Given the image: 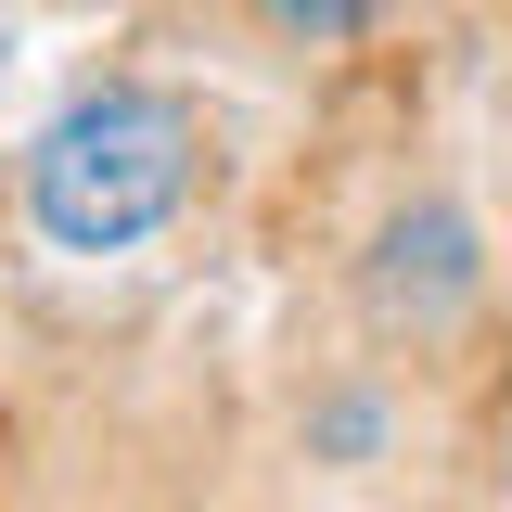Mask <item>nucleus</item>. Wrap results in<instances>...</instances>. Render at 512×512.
<instances>
[{
  "instance_id": "f257e3e1",
  "label": "nucleus",
  "mask_w": 512,
  "mask_h": 512,
  "mask_svg": "<svg viewBox=\"0 0 512 512\" xmlns=\"http://www.w3.org/2000/svg\"><path fill=\"white\" fill-rule=\"evenodd\" d=\"M192 192V103L180 90H141V77H103L77 90L39 141H26V218L39 244L64 256H128L180 218Z\"/></svg>"
},
{
  "instance_id": "f03ea898",
  "label": "nucleus",
  "mask_w": 512,
  "mask_h": 512,
  "mask_svg": "<svg viewBox=\"0 0 512 512\" xmlns=\"http://www.w3.org/2000/svg\"><path fill=\"white\" fill-rule=\"evenodd\" d=\"M487 295V244H474V218L423 192V205H397L359 256V320L372 333H448V320Z\"/></svg>"
},
{
  "instance_id": "7ed1b4c3",
  "label": "nucleus",
  "mask_w": 512,
  "mask_h": 512,
  "mask_svg": "<svg viewBox=\"0 0 512 512\" xmlns=\"http://www.w3.org/2000/svg\"><path fill=\"white\" fill-rule=\"evenodd\" d=\"M256 26L295 39V52H346V39L372 26V0H256Z\"/></svg>"
}]
</instances>
